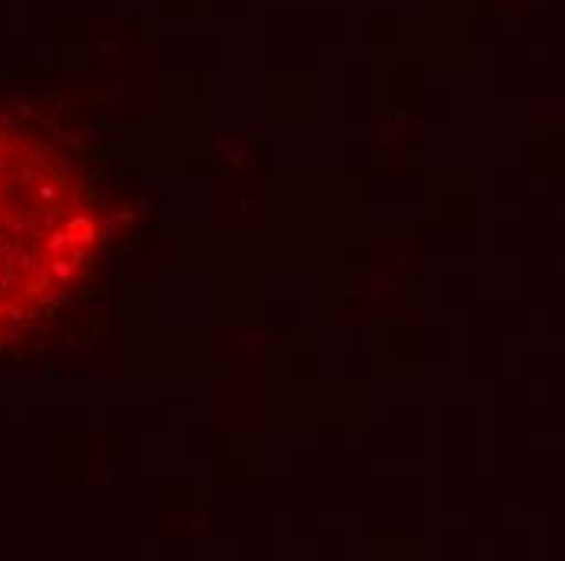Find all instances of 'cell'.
<instances>
[{"label":"cell","mask_w":565,"mask_h":561,"mask_svg":"<svg viewBox=\"0 0 565 561\" xmlns=\"http://www.w3.org/2000/svg\"><path fill=\"white\" fill-rule=\"evenodd\" d=\"M85 247L88 218L68 175L0 133V337L53 305Z\"/></svg>","instance_id":"6da1fadb"}]
</instances>
